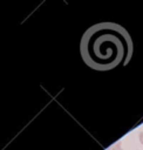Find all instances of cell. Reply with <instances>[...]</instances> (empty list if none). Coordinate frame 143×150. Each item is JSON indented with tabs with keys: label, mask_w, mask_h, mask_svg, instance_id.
Instances as JSON below:
<instances>
[{
	"label": "cell",
	"mask_w": 143,
	"mask_h": 150,
	"mask_svg": "<svg viewBox=\"0 0 143 150\" xmlns=\"http://www.w3.org/2000/svg\"><path fill=\"white\" fill-rule=\"evenodd\" d=\"M80 53L88 67L95 70H110L130 61L132 40L121 25L100 22L83 33Z\"/></svg>",
	"instance_id": "1"
},
{
	"label": "cell",
	"mask_w": 143,
	"mask_h": 150,
	"mask_svg": "<svg viewBox=\"0 0 143 150\" xmlns=\"http://www.w3.org/2000/svg\"><path fill=\"white\" fill-rule=\"evenodd\" d=\"M139 139H141V143L143 144V132H142V134L139 135Z\"/></svg>",
	"instance_id": "2"
}]
</instances>
